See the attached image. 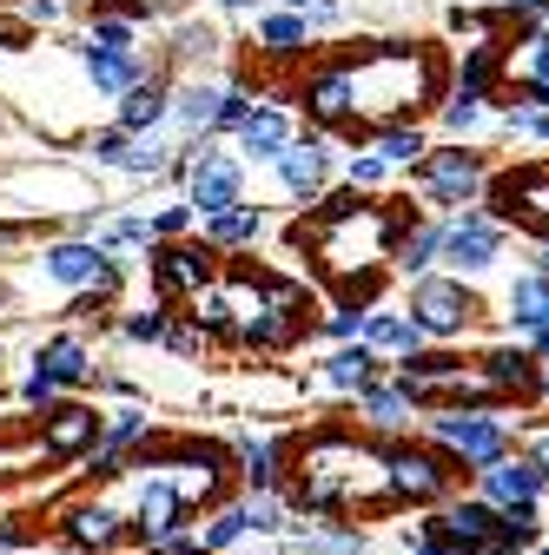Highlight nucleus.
Instances as JSON below:
<instances>
[{"mask_svg":"<svg viewBox=\"0 0 549 555\" xmlns=\"http://www.w3.org/2000/svg\"><path fill=\"white\" fill-rule=\"evenodd\" d=\"M113 258H119V251H100L93 238H53V245L40 251V271L53 278V285H66V292L80 298V292L100 285V271H106Z\"/></svg>","mask_w":549,"mask_h":555,"instance_id":"22","label":"nucleus"},{"mask_svg":"<svg viewBox=\"0 0 549 555\" xmlns=\"http://www.w3.org/2000/svg\"><path fill=\"white\" fill-rule=\"evenodd\" d=\"M119 509H126V542H132V548L192 535V509L179 503V490H173L166 476H132V496H126Z\"/></svg>","mask_w":549,"mask_h":555,"instance_id":"10","label":"nucleus"},{"mask_svg":"<svg viewBox=\"0 0 549 555\" xmlns=\"http://www.w3.org/2000/svg\"><path fill=\"white\" fill-rule=\"evenodd\" d=\"M490 153H476V146H457V139H444V146H431L418 166H410V185H418V198L431 205L437 219L463 212V205H484L490 192Z\"/></svg>","mask_w":549,"mask_h":555,"instance_id":"5","label":"nucleus"},{"mask_svg":"<svg viewBox=\"0 0 549 555\" xmlns=\"http://www.w3.org/2000/svg\"><path fill=\"white\" fill-rule=\"evenodd\" d=\"M0 364H8V358H0Z\"/></svg>","mask_w":549,"mask_h":555,"instance_id":"62","label":"nucleus"},{"mask_svg":"<svg viewBox=\"0 0 549 555\" xmlns=\"http://www.w3.org/2000/svg\"><path fill=\"white\" fill-rule=\"evenodd\" d=\"M100 424H106L100 403H87V397H60L47 416H34V450H40L47 463H66V469H74V463L100 443Z\"/></svg>","mask_w":549,"mask_h":555,"instance_id":"12","label":"nucleus"},{"mask_svg":"<svg viewBox=\"0 0 549 555\" xmlns=\"http://www.w3.org/2000/svg\"><path fill=\"white\" fill-rule=\"evenodd\" d=\"M457 93H476V100H497V93H503V40H490V47H463Z\"/></svg>","mask_w":549,"mask_h":555,"instance_id":"34","label":"nucleus"},{"mask_svg":"<svg viewBox=\"0 0 549 555\" xmlns=\"http://www.w3.org/2000/svg\"><path fill=\"white\" fill-rule=\"evenodd\" d=\"M258 106V93H252V80H226V100H219V139H232L239 132V119Z\"/></svg>","mask_w":549,"mask_h":555,"instance_id":"46","label":"nucleus"},{"mask_svg":"<svg viewBox=\"0 0 549 555\" xmlns=\"http://www.w3.org/2000/svg\"><path fill=\"white\" fill-rule=\"evenodd\" d=\"M352 403H358V424H365V437H410V424L424 416V397L410 390V384H397L391 371H384L371 390H358Z\"/></svg>","mask_w":549,"mask_h":555,"instance_id":"18","label":"nucleus"},{"mask_svg":"<svg viewBox=\"0 0 549 555\" xmlns=\"http://www.w3.org/2000/svg\"><path fill=\"white\" fill-rule=\"evenodd\" d=\"M497 27H503V14H497V8H490V14H476V8H450V34H457V40H470V47L503 40Z\"/></svg>","mask_w":549,"mask_h":555,"instance_id":"44","label":"nucleus"},{"mask_svg":"<svg viewBox=\"0 0 549 555\" xmlns=\"http://www.w3.org/2000/svg\"><path fill=\"white\" fill-rule=\"evenodd\" d=\"M239 503H245V529H252V535H265V542H285V535H292V522H298L285 496H245V490H239Z\"/></svg>","mask_w":549,"mask_h":555,"instance_id":"38","label":"nucleus"},{"mask_svg":"<svg viewBox=\"0 0 549 555\" xmlns=\"http://www.w3.org/2000/svg\"><path fill=\"white\" fill-rule=\"evenodd\" d=\"M21 27H60L66 21V0H14Z\"/></svg>","mask_w":549,"mask_h":555,"instance_id":"51","label":"nucleus"},{"mask_svg":"<svg viewBox=\"0 0 549 555\" xmlns=\"http://www.w3.org/2000/svg\"><path fill=\"white\" fill-rule=\"evenodd\" d=\"M27 371H40V377H53L66 397H80L93 377H100V358H93V344L80 337V331H53L40 351H34V364Z\"/></svg>","mask_w":549,"mask_h":555,"instance_id":"20","label":"nucleus"},{"mask_svg":"<svg viewBox=\"0 0 549 555\" xmlns=\"http://www.w3.org/2000/svg\"><path fill=\"white\" fill-rule=\"evenodd\" d=\"M516 344H523L536 364H549V331H529V337H516Z\"/></svg>","mask_w":549,"mask_h":555,"instance_id":"55","label":"nucleus"},{"mask_svg":"<svg viewBox=\"0 0 549 555\" xmlns=\"http://www.w3.org/2000/svg\"><path fill=\"white\" fill-rule=\"evenodd\" d=\"M186 318H192L205 337H226V331H232V292L213 278L205 292H192V298H186Z\"/></svg>","mask_w":549,"mask_h":555,"instance_id":"39","label":"nucleus"},{"mask_svg":"<svg viewBox=\"0 0 549 555\" xmlns=\"http://www.w3.org/2000/svg\"><path fill=\"white\" fill-rule=\"evenodd\" d=\"M424 443L444 450L457 469L470 476H484L490 463L516 456V430H510V416L503 410H470V403H431L424 410Z\"/></svg>","mask_w":549,"mask_h":555,"instance_id":"4","label":"nucleus"},{"mask_svg":"<svg viewBox=\"0 0 549 555\" xmlns=\"http://www.w3.org/2000/svg\"><path fill=\"white\" fill-rule=\"evenodd\" d=\"M66 8H74V0H66ZM87 8H100V0H87Z\"/></svg>","mask_w":549,"mask_h":555,"instance_id":"61","label":"nucleus"},{"mask_svg":"<svg viewBox=\"0 0 549 555\" xmlns=\"http://www.w3.org/2000/svg\"><path fill=\"white\" fill-rule=\"evenodd\" d=\"M437 126L457 139V146H470V139L490 126V100H476V93H457V87H450V93L437 100Z\"/></svg>","mask_w":549,"mask_h":555,"instance_id":"36","label":"nucleus"},{"mask_svg":"<svg viewBox=\"0 0 549 555\" xmlns=\"http://www.w3.org/2000/svg\"><path fill=\"white\" fill-rule=\"evenodd\" d=\"M153 430H159V424L146 416V403H126V410H106V424H100V443L126 456V450H140Z\"/></svg>","mask_w":549,"mask_h":555,"instance_id":"37","label":"nucleus"},{"mask_svg":"<svg viewBox=\"0 0 549 555\" xmlns=\"http://www.w3.org/2000/svg\"><path fill=\"white\" fill-rule=\"evenodd\" d=\"M132 40H140V27H132L126 14H113V8L87 14V47H132Z\"/></svg>","mask_w":549,"mask_h":555,"instance_id":"42","label":"nucleus"},{"mask_svg":"<svg viewBox=\"0 0 549 555\" xmlns=\"http://www.w3.org/2000/svg\"><path fill=\"white\" fill-rule=\"evenodd\" d=\"M199 238L213 245L219 258L226 251H252L265 238V212H258V205H232V212H219V219H199Z\"/></svg>","mask_w":549,"mask_h":555,"instance_id":"32","label":"nucleus"},{"mask_svg":"<svg viewBox=\"0 0 549 555\" xmlns=\"http://www.w3.org/2000/svg\"><path fill=\"white\" fill-rule=\"evenodd\" d=\"M292 516H324V522H352L384 503V437L345 430V424H318L292 437V482H285Z\"/></svg>","mask_w":549,"mask_h":555,"instance_id":"1","label":"nucleus"},{"mask_svg":"<svg viewBox=\"0 0 549 555\" xmlns=\"http://www.w3.org/2000/svg\"><path fill=\"white\" fill-rule=\"evenodd\" d=\"M318 40H311V21L305 14H285V8H271L258 14V53L265 60H305Z\"/></svg>","mask_w":549,"mask_h":555,"instance_id":"31","label":"nucleus"},{"mask_svg":"<svg viewBox=\"0 0 549 555\" xmlns=\"http://www.w3.org/2000/svg\"><path fill=\"white\" fill-rule=\"evenodd\" d=\"M159 344H166L173 358H205V344H213V337H205L186 311H173V324H166V337H159Z\"/></svg>","mask_w":549,"mask_h":555,"instance_id":"45","label":"nucleus"},{"mask_svg":"<svg viewBox=\"0 0 549 555\" xmlns=\"http://www.w3.org/2000/svg\"><path fill=\"white\" fill-rule=\"evenodd\" d=\"M384 179H391V166H384V159H378V153H371V146H365V153H352V159H345V185H352V192H365V198H371V192H378V185H384Z\"/></svg>","mask_w":549,"mask_h":555,"instance_id":"47","label":"nucleus"},{"mask_svg":"<svg viewBox=\"0 0 549 555\" xmlns=\"http://www.w3.org/2000/svg\"><path fill=\"white\" fill-rule=\"evenodd\" d=\"M523 555H549V548H542V542H536V548H523Z\"/></svg>","mask_w":549,"mask_h":555,"instance_id":"60","label":"nucleus"},{"mask_svg":"<svg viewBox=\"0 0 549 555\" xmlns=\"http://www.w3.org/2000/svg\"><path fill=\"white\" fill-rule=\"evenodd\" d=\"M146 225H153V245H173V238H186V232L199 225V212H192L186 198H173V205H153Z\"/></svg>","mask_w":549,"mask_h":555,"instance_id":"43","label":"nucleus"},{"mask_svg":"<svg viewBox=\"0 0 549 555\" xmlns=\"http://www.w3.org/2000/svg\"><path fill=\"white\" fill-rule=\"evenodd\" d=\"M410 318H418V331L431 344H457L463 331H476V318H484V298H476L470 278H450V271H424L410 278Z\"/></svg>","mask_w":549,"mask_h":555,"instance_id":"7","label":"nucleus"},{"mask_svg":"<svg viewBox=\"0 0 549 555\" xmlns=\"http://www.w3.org/2000/svg\"><path fill=\"white\" fill-rule=\"evenodd\" d=\"M173 311H179V305H159V298H153V305H140V311H119L113 331H119L126 344H159L166 324H173Z\"/></svg>","mask_w":549,"mask_h":555,"instance_id":"40","label":"nucleus"},{"mask_svg":"<svg viewBox=\"0 0 549 555\" xmlns=\"http://www.w3.org/2000/svg\"><path fill=\"white\" fill-rule=\"evenodd\" d=\"M391 271L404 278V285H410V278H424V271H437V219H410L397 238H391Z\"/></svg>","mask_w":549,"mask_h":555,"instance_id":"30","label":"nucleus"},{"mask_svg":"<svg viewBox=\"0 0 549 555\" xmlns=\"http://www.w3.org/2000/svg\"><path fill=\"white\" fill-rule=\"evenodd\" d=\"M271 172H279V185H285V198H298V205H318L324 198V185H331V139L324 132H298L292 146L271 159Z\"/></svg>","mask_w":549,"mask_h":555,"instance_id":"16","label":"nucleus"},{"mask_svg":"<svg viewBox=\"0 0 549 555\" xmlns=\"http://www.w3.org/2000/svg\"><path fill=\"white\" fill-rule=\"evenodd\" d=\"M213 8H226V14H252L258 0H213Z\"/></svg>","mask_w":549,"mask_h":555,"instance_id":"58","label":"nucleus"},{"mask_svg":"<svg viewBox=\"0 0 549 555\" xmlns=\"http://www.w3.org/2000/svg\"><path fill=\"white\" fill-rule=\"evenodd\" d=\"M476 496L497 503V509H542L549 503V476L529 463V456H503L476 476Z\"/></svg>","mask_w":549,"mask_h":555,"instance_id":"19","label":"nucleus"},{"mask_svg":"<svg viewBox=\"0 0 549 555\" xmlns=\"http://www.w3.org/2000/svg\"><path fill=\"white\" fill-rule=\"evenodd\" d=\"M80 66H87L93 100H119L126 87H140L159 60H146L140 47H87V40H80Z\"/></svg>","mask_w":549,"mask_h":555,"instance_id":"21","label":"nucleus"},{"mask_svg":"<svg viewBox=\"0 0 549 555\" xmlns=\"http://www.w3.org/2000/svg\"><path fill=\"white\" fill-rule=\"evenodd\" d=\"M529 8H542V0H497V14H503V21H516V14H529Z\"/></svg>","mask_w":549,"mask_h":555,"instance_id":"57","label":"nucleus"},{"mask_svg":"<svg viewBox=\"0 0 549 555\" xmlns=\"http://www.w3.org/2000/svg\"><path fill=\"white\" fill-rule=\"evenodd\" d=\"M365 146H371L391 172H410V166L431 153V132H424L418 119H391V126H371V132H365Z\"/></svg>","mask_w":549,"mask_h":555,"instance_id":"29","label":"nucleus"},{"mask_svg":"<svg viewBox=\"0 0 549 555\" xmlns=\"http://www.w3.org/2000/svg\"><path fill=\"white\" fill-rule=\"evenodd\" d=\"M397 548H404V555H450L431 516H424V522H404V529H397Z\"/></svg>","mask_w":549,"mask_h":555,"instance_id":"50","label":"nucleus"},{"mask_svg":"<svg viewBox=\"0 0 549 555\" xmlns=\"http://www.w3.org/2000/svg\"><path fill=\"white\" fill-rule=\"evenodd\" d=\"M536 397H542V403H549V364H542V371H536Z\"/></svg>","mask_w":549,"mask_h":555,"instance_id":"59","label":"nucleus"},{"mask_svg":"<svg viewBox=\"0 0 549 555\" xmlns=\"http://www.w3.org/2000/svg\"><path fill=\"white\" fill-rule=\"evenodd\" d=\"M503 324L510 337H529V331H549V278L542 271H516L510 278V292H503Z\"/></svg>","mask_w":549,"mask_h":555,"instance_id":"28","label":"nucleus"},{"mask_svg":"<svg viewBox=\"0 0 549 555\" xmlns=\"http://www.w3.org/2000/svg\"><path fill=\"white\" fill-rule=\"evenodd\" d=\"M365 344L384 358V364H397V358H410V351H424V331H418V318H410L404 305H365Z\"/></svg>","mask_w":549,"mask_h":555,"instance_id":"26","label":"nucleus"},{"mask_svg":"<svg viewBox=\"0 0 549 555\" xmlns=\"http://www.w3.org/2000/svg\"><path fill=\"white\" fill-rule=\"evenodd\" d=\"M173 153H179V139L159 126V132H140L126 146V159H119V172L126 179H166V166H173Z\"/></svg>","mask_w":549,"mask_h":555,"instance_id":"35","label":"nucleus"},{"mask_svg":"<svg viewBox=\"0 0 549 555\" xmlns=\"http://www.w3.org/2000/svg\"><path fill=\"white\" fill-rule=\"evenodd\" d=\"M166 100H173V74H166V66H153L140 87H126V93L113 100V126H119L126 139L159 132V126H166Z\"/></svg>","mask_w":549,"mask_h":555,"instance_id":"23","label":"nucleus"},{"mask_svg":"<svg viewBox=\"0 0 549 555\" xmlns=\"http://www.w3.org/2000/svg\"><path fill=\"white\" fill-rule=\"evenodd\" d=\"M516 456H529V463L549 476V437H529V450H516Z\"/></svg>","mask_w":549,"mask_h":555,"instance_id":"56","label":"nucleus"},{"mask_svg":"<svg viewBox=\"0 0 549 555\" xmlns=\"http://www.w3.org/2000/svg\"><path fill=\"white\" fill-rule=\"evenodd\" d=\"M27 47V27L21 21H0V53H21Z\"/></svg>","mask_w":549,"mask_h":555,"instance_id":"54","label":"nucleus"},{"mask_svg":"<svg viewBox=\"0 0 549 555\" xmlns=\"http://www.w3.org/2000/svg\"><path fill=\"white\" fill-rule=\"evenodd\" d=\"M192 535H199L205 555H239V548L252 542V529H245V503L226 496L219 509H205V529H192Z\"/></svg>","mask_w":549,"mask_h":555,"instance_id":"33","label":"nucleus"},{"mask_svg":"<svg viewBox=\"0 0 549 555\" xmlns=\"http://www.w3.org/2000/svg\"><path fill=\"white\" fill-rule=\"evenodd\" d=\"M146 264H153V292L159 305H186L192 292H205L219 278V251L205 238H173V245H146Z\"/></svg>","mask_w":549,"mask_h":555,"instance_id":"13","label":"nucleus"},{"mask_svg":"<svg viewBox=\"0 0 549 555\" xmlns=\"http://www.w3.org/2000/svg\"><path fill=\"white\" fill-rule=\"evenodd\" d=\"M186 185H179V198L192 205L199 219H219V212H232V205H245V159L226 146V139H192L186 146Z\"/></svg>","mask_w":549,"mask_h":555,"instance_id":"8","label":"nucleus"},{"mask_svg":"<svg viewBox=\"0 0 549 555\" xmlns=\"http://www.w3.org/2000/svg\"><path fill=\"white\" fill-rule=\"evenodd\" d=\"M53 535L66 555H119L126 548V509L113 496H74L53 509Z\"/></svg>","mask_w":549,"mask_h":555,"instance_id":"11","label":"nucleus"},{"mask_svg":"<svg viewBox=\"0 0 549 555\" xmlns=\"http://www.w3.org/2000/svg\"><path fill=\"white\" fill-rule=\"evenodd\" d=\"M470 364H476V371H484V384H490V390H497L503 403H510V397H536V371H542V364H536V358L523 351V344H516V337H503V344H490V351H476Z\"/></svg>","mask_w":549,"mask_h":555,"instance_id":"25","label":"nucleus"},{"mask_svg":"<svg viewBox=\"0 0 549 555\" xmlns=\"http://www.w3.org/2000/svg\"><path fill=\"white\" fill-rule=\"evenodd\" d=\"M126 146H132V139H126L119 126H100V132L87 139V159H93V166H106V172H119V159H126Z\"/></svg>","mask_w":549,"mask_h":555,"instance_id":"48","label":"nucleus"},{"mask_svg":"<svg viewBox=\"0 0 549 555\" xmlns=\"http://www.w3.org/2000/svg\"><path fill=\"white\" fill-rule=\"evenodd\" d=\"M311 331H318L324 344H358V337H365V305L337 298V305H324V311L311 318Z\"/></svg>","mask_w":549,"mask_h":555,"instance_id":"41","label":"nucleus"},{"mask_svg":"<svg viewBox=\"0 0 549 555\" xmlns=\"http://www.w3.org/2000/svg\"><path fill=\"white\" fill-rule=\"evenodd\" d=\"M298 113L311 132H358V100H352V66L345 60H318L298 80Z\"/></svg>","mask_w":549,"mask_h":555,"instance_id":"14","label":"nucleus"},{"mask_svg":"<svg viewBox=\"0 0 549 555\" xmlns=\"http://www.w3.org/2000/svg\"><path fill=\"white\" fill-rule=\"evenodd\" d=\"M60 397H66V390H60L53 377H40V371H27V377H21V410H27V416H47Z\"/></svg>","mask_w":549,"mask_h":555,"instance_id":"49","label":"nucleus"},{"mask_svg":"<svg viewBox=\"0 0 549 555\" xmlns=\"http://www.w3.org/2000/svg\"><path fill=\"white\" fill-rule=\"evenodd\" d=\"M298 139V113L292 106H279V100H258L245 119H239V132H232V153L245 159V172L252 166H271L285 146Z\"/></svg>","mask_w":549,"mask_h":555,"instance_id":"17","label":"nucleus"},{"mask_svg":"<svg viewBox=\"0 0 549 555\" xmlns=\"http://www.w3.org/2000/svg\"><path fill=\"white\" fill-rule=\"evenodd\" d=\"M219 53H226V34L213 21H179L166 47V74H213Z\"/></svg>","mask_w":549,"mask_h":555,"instance_id":"27","label":"nucleus"},{"mask_svg":"<svg viewBox=\"0 0 549 555\" xmlns=\"http://www.w3.org/2000/svg\"><path fill=\"white\" fill-rule=\"evenodd\" d=\"M510 245V225L490 205H463V212L437 219V264H450V278H484Z\"/></svg>","mask_w":549,"mask_h":555,"instance_id":"9","label":"nucleus"},{"mask_svg":"<svg viewBox=\"0 0 549 555\" xmlns=\"http://www.w3.org/2000/svg\"><path fill=\"white\" fill-rule=\"evenodd\" d=\"M140 555H205V548H199V535H179V542H153Z\"/></svg>","mask_w":549,"mask_h":555,"instance_id":"53","label":"nucleus"},{"mask_svg":"<svg viewBox=\"0 0 549 555\" xmlns=\"http://www.w3.org/2000/svg\"><path fill=\"white\" fill-rule=\"evenodd\" d=\"M418 219V212H404V198L397 205H371L365 192L352 185H337L311 205V225H298V238H311L318 251V278L324 285H337L352 305L378 292V278H384V258H391V238Z\"/></svg>","mask_w":549,"mask_h":555,"instance_id":"2","label":"nucleus"},{"mask_svg":"<svg viewBox=\"0 0 549 555\" xmlns=\"http://www.w3.org/2000/svg\"><path fill=\"white\" fill-rule=\"evenodd\" d=\"M345 66H352V100H358V139L391 119H418L424 106L450 93L444 60L418 40H378L365 53H345Z\"/></svg>","mask_w":549,"mask_h":555,"instance_id":"3","label":"nucleus"},{"mask_svg":"<svg viewBox=\"0 0 549 555\" xmlns=\"http://www.w3.org/2000/svg\"><path fill=\"white\" fill-rule=\"evenodd\" d=\"M457 463L431 443H410V437H384V503L391 509H431V503H450L457 496Z\"/></svg>","mask_w":549,"mask_h":555,"instance_id":"6","label":"nucleus"},{"mask_svg":"<svg viewBox=\"0 0 549 555\" xmlns=\"http://www.w3.org/2000/svg\"><path fill=\"white\" fill-rule=\"evenodd\" d=\"M34 542V522L27 516H0V555H8V548H27Z\"/></svg>","mask_w":549,"mask_h":555,"instance_id":"52","label":"nucleus"},{"mask_svg":"<svg viewBox=\"0 0 549 555\" xmlns=\"http://www.w3.org/2000/svg\"><path fill=\"white\" fill-rule=\"evenodd\" d=\"M384 371H391V364L371 351L365 337H358V344H331V358L318 364V384H324L331 397H358V390H371Z\"/></svg>","mask_w":549,"mask_h":555,"instance_id":"24","label":"nucleus"},{"mask_svg":"<svg viewBox=\"0 0 549 555\" xmlns=\"http://www.w3.org/2000/svg\"><path fill=\"white\" fill-rule=\"evenodd\" d=\"M232 476L245 496H285L292 482V437L279 430H232Z\"/></svg>","mask_w":549,"mask_h":555,"instance_id":"15","label":"nucleus"}]
</instances>
